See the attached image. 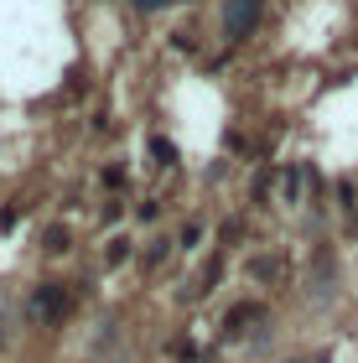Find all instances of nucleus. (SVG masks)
I'll return each instance as SVG.
<instances>
[{"mask_svg":"<svg viewBox=\"0 0 358 363\" xmlns=\"http://www.w3.org/2000/svg\"><path fill=\"white\" fill-rule=\"evenodd\" d=\"M259 21V0H229V11H223V26H229V37H250Z\"/></svg>","mask_w":358,"mask_h":363,"instance_id":"1","label":"nucleus"},{"mask_svg":"<svg viewBox=\"0 0 358 363\" xmlns=\"http://www.w3.org/2000/svg\"><path fill=\"white\" fill-rule=\"evenodd\" d=\"M167 0H135V11H161Z\"/></svg>","mask_w":358,"mask_h":363,"instance_id":"2","label":"nucleus"}]
</instances>
